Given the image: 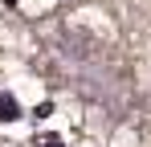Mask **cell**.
Masks as SVG:
<instances>
[{"mask_svg": "<svg viewBox=\"0 0 151 147\" xmlns=\"http://www.w3.org/2000/svg\"><path fill=\"white\" fill-rule=\"evenodd\" d=\"M21 115H25V110H21L17 94H12V90H0V122H17Z\"/></svg>", "mask_w": 151, "mask_h": 147, "instance_id": "obj_1", "label": "cell"}, {"mask_svg": "<svg viewBox=\"0 0 151 147\" xmlns=\"http://www.w3.org/2000/svg\"><path fill=\"white\" fill-rule=\"evenodd\" d=\"M53 115H57V106L45 98V102H37V106H33V115H29V119H33V122H49Z\"/></svg>", "mask_w": 151, "mask_h": 147, "instance_id": "obj_2", "label": "cell"}, {"mask_svg": "<svg viewBox=\"0 0 151 147\" xmlns=\"http://www.w3.org/2000/svg\"><path fill=\"white\" fill-rule=\"evenodd\" d=\"M37 147H65L57 135H37Z\"/></svg>", "mask_w": 151, "mask_h": 147, "instance_id": "obj_3", "label": "cell"}]
</instances>
